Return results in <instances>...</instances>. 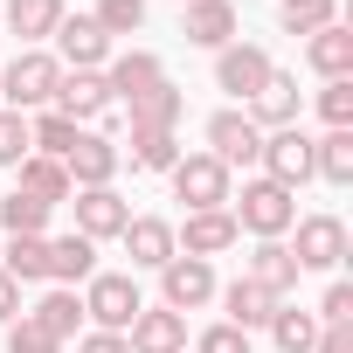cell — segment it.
Returning <instances> with one entry per match:
<instances>
[{
  "label": "cell",
  "instance_id": "1",
  "mask_svg": "<svg viewBox=\"0 0 353 353\" xmlns=\"http://www.w3.org/2000/svg\"><path fill=\"white\" fill-rule=\"evenodd\" d=\"M229 215H236L243 236H256V243H284L291 222H298V194L277 188V181H243V201H229Z\"/></svg>",
  "mask_w": 353,
  "mask_h": 353
},
{
  "label": "cell",
  "instance_id": "2",
  "mask_svg": "<svg viewBox=\"0 0 353 353\" xmlns=\"http://www.w3.org/2000/svg\"><path fill=\"white\" fill-rule=\"evenodd\" d=\"M173 201H188V215L229 208L236 201V173L215 152H181V159H173Z\"/></svg>",
  "mask_w": 353,
  "mask_h": 353
},
{
  "label": "cell",
  "instance_id": "3",
  "mask_svg": "<svg viewBox=\"0 0 353 353\" xmlns=\"http://www.w3.org/2000/svg\"><path fill=\"white\" fill-rule=\"evenodd\" d=\"M56 83H63V63L49 49H21L8 70H0V97H8V111H49L56 104Z\"/></svg>",
  "mask_w": 353,
  "mask_h": 353
},
{
  "label": "cell",
  "instance_id": "4",
  "mask_svg": "<svg viewBox=\"0 0 353 353\" xmlns=\"http://www.w3.org/2000/svg\"><path fill=\"white\" fill-rule=\"evenodd\" d=\"M139 312H145V298H139V284H132L125 270H97V277L83 284V319H90L97 332H125Z\"/></svg>",
  "mask_w": 353,
  "mask_h": 353
},
{
  "label": "cell",
  "instance_id": "5",
  "mask_svg": "<svg viewBox=\"0 0 353 353\" xmlns=\"http://www.w3.org/2000/svg\"><path fill=\"white\" fill-rule=\"evenodd\" d=\"M270 49L263 42H229V49H215V90H229L236 104H250L263 83H270Z\"/></svg>",
  "mask_w": 353,
  "mask_h": 353
},
{
  "label": "cell",
  "instance_id": "6",
  "mask_svg": "<svg viewBox=\"0 0 353 353\" xmlns=\"http://www.w3.org/2000/svg\"><path fill=\"white\" fill-rule=\"evenodd\" d=\"M49 111H63L70 125H104L118 104H111V83H104V70H63V83H56V104Z\"/></svg>",
  "mask_w": 353,
  "mask_h": 353
},
{
  "label": "cell",
  "instance_id": "7",
  "mask_svg": "<svg viewBox=\"0 0 353 353\" xmlns=\"http://www.w3.org/2000/svg\"><path fill=\"white\" fill-rule=\"evenodd\" d=\"M222 284H215V263H201V256H173V263H159V305L166 312H201L208 298H215Z\"/></svg>",
  "mask_w": 353,
  "mask_h": 353
},
{
  "label": "cell",
  "instance_id": "8",
  "mask_svg": "<svg viewBox=\"0 0 353 353\" xmlns=\"http://www.w3.org/2000/svg\"><path fill=\"white\" fill-rule=\"evenodd\" d=\"M263 181H277V188H305L312 181V132L305 125H284V132H263Z\"/></svg>",
  "mask_w": 353,
  "mask_h": 353
},
{
  "label": "cell",
  "instance_id": "9",
  "mask_svg": "<svg viewBox=\"0 0 353 353\" xmlns=\"http://www.w3.org/2000/svg\"><path fill=\"white\" fill-rule=\"evenodd\" d=\"M208 152H215L229 173H236V166H256V159H263V132H256V118L236 111V104L215 111V118H208Z\"/></svg>",
  "mask_w": 353,
  "mask_h": 353
},
{
  "label": "cell",
  "instance_id": "10",
  "mask_svg": "<svg viewBox=\"0 0 353 353\" xmlns=\"http://www.w3.org/2000/svg\"><path fill=\"white\" fill-rule=\"evenodd\" d=\"M118 166H125V152L104 139V132H77V145L63 152V173H70V188H111L118 181Z\"/></svg>",
  "mask_w": 353,
  "mask_h": 353
},
{
  "label": "cell",
  "instance_id": "11",
  "mask_svg": "<svg viewBox=\"0 0 353 353\" xmlns=\"http://www.w3.org/2000/svg\"><path fill=\"white\" fill-rule=\"evenodd\" d=\"M70 208H77V236H90V243H111V236H125V222H132V201H125L118 188H77Z\"/></svg>",
  "mask_w": 353,
  "mask_h": 353
},
{
  "label": "cell",
  "instance_id": "12",
  "mask_svg": "<svg viewBox=\"0 0 353 353\" xmlns=\"http://www.w3.org/2000/svg\"><path fill=\"white\" fill-rule=\"evenodd\" d=\"M291 229H298V243H291L298 270H339V263H346V222H339V215H305V222H291Z\"/></svg>",
  "mask_w": 353,
  "mask_h": 353
},
{
  "label": "cell",
  "instance_id": "13",
  "mask_svg": "<svg viewBox=\"0 0 353 353\" xmlns=\"http://www.w3.org/2000/svg\"><path fill=\"white\" fill-rule=\"evenodd\" d=\"M243 243V229H236V215L229 208H208V215H188L181 229H173V250L181 256H201V263H215L222 250H236Z\"/></svg>",
  "mask_w": 353,
  "mask_h": 353
},
{
  "label": "cell",
  "instance_id": "14",
  "mask_svg": "<svg viewBox=\"0 0 353 353\" xmlns=\"http://www.w3.org/2000/svg\"><path fill=\"white\" fill-rule=\"evenodd\" d=\"M181 35L194 49H229L243 35V14H236V0H188L181 8Z\"/></svg>",
  "mask_w": 353,
  "mask_h": 353
},
{
  "label": "cell",
  "instance_id": "15",
  "mask_svg": "<svg viewBox=\"0 0 353 353\" xmlns=\"http://www.w3.org/2000/svg\"><path fill=\"white\" fill-rule=\"evenodd\" d=\"M56 63H63V70H104V63H111V35H104L90 14H63V28H56Z\"/></svg>",
  "mask_w": 353,
  "mask_h": 353
},
{
  "label": "cell",
  "instance_id": "16",
  "mask_svg": "<svg viewBox=\"0 0 353 353\" xmlns=\"http://www.w3.org/2000/svg\"><path fill=\"white\" fill-rule=\"evenodd\" d=\"M125 346H132V353H188V319L166 312V305H145V312L125 325Z\"/></svg>",
  "mask_w": 353,
  "mask_h": 353
},
{
  "label": "cell",
  "instance_id": "17",
  "mask_svg": "<svg viewBox=\"0 0 353 353\" xmlns=\"http://www.w3.org/2000/svg\"><path fill=\"white\" fill-rule=\"evenodd\" d=\"M118 243H125L132 270H159V263H173V256H181V250H173V222H166V215H132Z\"/></svg>",
  "mask_w": 353,
  "mask_h": 353
},
{
  "label": "cell",
  "instance_id": "18",
  "mask_svg": "<svg viewBox=\"0 0 353 353\" xmlns=\"http://www.w3.org/2000/svg\"><path fill=\"white\" fill-rule=\"evenodd\" d=\"M104 83H111V104H132V97H145L152 83H166V63H159L152 49H125V56L104 63Z\"/></svg>",
  "mask_w": 353,
  "mask_h": 353
},
{
  "label": "cell",
  "instance_id": "19",
  "mask_svg": "<svg viewBox=\"0 0 353 353\" xmlns=\"http://www.w3.org/2000/svg\"><path fill=\"white\" fill-rule=\"evenodd\" d=\"M298 111H305V90H298V77H284V70H270V83L250 97L256 132H284V125H298Z\"/></svg>",
  "mask_w": 353,
  "mask_h": 353
},
{
  "label": "cell",
  "instance_id": "20",
  "mask_svg": "<svg viewBox=\"0 0 353 353\" xmlns=\"http://www.w3.org/2000/svg\"><path fill=\"white\" fill-rule=\"evenodd\" d=\"M97 277V243L90 236H49V284H63V291H77V284H90Z\"/></svg>",
  "mask_w": 353,
  "mask_h": 353
},
{
  "label": "cell",
  "instance_id": "21",
  "mask_svg": "<svg viewBox=\"0 0 353 353\" xmlns=\"http://www.w3.org/2000/svg\"><path fill=\"white\" fill-rule=\"evenodd\" d=\"M243 277H250V284H263L270 298H291L305 270H298L291 243H256V250H250V263H243Z\"/></svg>",
  "mask_w": 353,
  "mask_h": 353
},
{
  "label": "cell",
  "instance_id": "22",
  "mask_svg": "<svg viewBox=\"0 0 353 353\" xmlns=\"http://www.w3.org/2000/svg\"><path fill=\"white\" fill-rule=\"evenodd\" d=\"M0 21H8V35H14L21 49H42V42L63 28V0H8Z\"/></svg>",
  "mask_w": 353,
  "mask_h": 353
},
{
  "label": "cell",
  "instance_id": "23",
  "mask_svg": "<svg viewBox=\"0 0 353 353\" xmlns=\"http://www.w3.org/2000/svg\"><path fill=\"white\" fill-rule=\"evenodd\" d=\"M125 111H132V132H173V125L188 118V90H181V83H152V90L132 97Z\"/></svg>",
  "mask_w": 353,
  "mask_h": 353
},
{
  "label": "cell",
  "instance_id": "24",
  "mask_svg": "<svg viewBox=\"0 0 353 353\" xmlns=\"http://www.w3.org/2000/svg\"><path fill=\"white\" fill-rule=\"evenodd\" d=\"M305 63L325 77V83H339V77H353V28L346 21H332V28H319V35H305Z\"/></svg>",
  "mask_w": 353,
  "mask_h": 353
},
{
  "label": "cell",
  "instance_id": "25",
  "mask_svg": "<svg viewBox=\"0 0 353 353\" xmlns=\"http://www.w3.org/2000/svg\"><path fill=\"white\" fill-rule=\"evenodd\" d=\"M215 298H222V312H229V325H236V332L270 325V312L284 305V298H270V291H263V284H250V277H236V284H229V291H215Z\"/></svg>",
  "mask_w": 353,
  "mask_h": 353
},
{
  "label": "cell",
  "instance_id": "26",
  "mask_svg": "<svg viewBox=\"0 0 353 353\" xmlns=\"http://www.w3.org/2000/svg\"><path fill=\"white\" fill-rule=\"evenodd\" d=\"M28 319L63 346V339H77V332H83V298H77V291H63V284H49V291L35 298V312H28Z\"/></svg>",
  "mask_w": 353,
  "mask_h": 353
},
{
  "label": "cell",
  "instance_id": "27",
  "mask_svg": "<svg viewBox=\"0 0 353 353\" xmlns=\"http://www.w3.org/2000/svg\"><path fill=\"white\" fill-rule=\"evenodd\" d=\"M14 173H21V194H35V201H49V208H63V201L77 194L70 173H63V159H49V152H28Z\"/></svg>",
  "mask_w": 353,
  "mask_h": 353
},
{
  "label": "cell",
  "instance_id": "28",
  "mask_svg": "<svg viewBox=\"0 0 353 353\" xmlns=\"http://www.w3.org/2000/svg\"><path fill=\"white\" fill-rule=\"evenodd\" d=\"M312 181H325V188H353V132H325V139H312Z\"/></svg>",
  "mask_w": 353,
  "mask_h": 353
},
{
  "label": "cell",
  "instance_id": "29",
  "mask_svg": "<svg viewBox=\"0 0 353 353\" xmlns=\"http://www.w3.org/2000/svg\"><path fill=\"white\" fill-rule=\"evenodd\" d=\"M14 284H49V236H8V256H0Z\"/></svg>",
  "mask_w": 353,
  "mask_h": 353
},
{
  "label": "cell",
  "instance_id": "30",
  "mask_svg": "<svg viewBox=\"0 0 353 353\" xmlns=\"http://www.w3.org/2000/svg\"><path fill=\"white\" fill-rule=\"evenodd\" d=\"M312 339H319V319L312 312H298V305H277L270 312V346L277 353H312Z\"/></svg>",
  "mask_w": 353,
  "mask_h": 353
},
{
  "label": "cell",
  "instance_id": "31",
  "mask_svg": "<svg viewBox=\"0 0 353 353\" xmlns=\"http://www.w3.org/2000/svg\"><path fill=\"white\" fill-rule=\"evenodd\" d=\"M332 21H339V0H284V8H277V28L284 35H319Z\"/></svg>",
  "mask_w": 353,
  "mask_h": 353
},
{
  "label": "cell",
  "instance_id": "32",
  "mask_svg": "<svg viewBox=\"0 0 353 353\" xmlns=\"http://www.w3.org/2000/svg\"><path fill=\"white\" fill-rule=\"evenodd\" d=\"M49 215H56V208H49V201H35V194H21V188L0 201V229H8V236H42V229H49Z\"/></svg>",
  "mask_w": 353,
  "mask_h": 353
},
{
  "label": "cell",
  "instance_id": "33",
  "mask_svg": "<svg viewBox=\"0 0 353 353\" xmlns=\"http://www.w3.org/2000/svg\"><path fill=\"white\" fill-rule=\"evenodd\" d=\"M173 159H181V139H173V132H132V166L173 173Z\"/></svg>",
  "mask_w": 353,
  "mask_h": 353
},
{
  "label": "cell",
  "instance_id": "34",
  "mask_svg": "<svg viewBox=\"0 0 353 353\" xmlns=\"http://www.w3.org/2000/svg\"><path fill=\"white\" fill-rule=\"evenodd\" d=\"M77 132H83V125H70L63 111H42V118L28 125V139H35V152H49V159H63V152L77 145Z\"/></svg>",
  "mask_w": 353,
  "mask_h": 353
},
{
  "label": "cell",
  "instance_id": "35",
  "mask_svg": "<svg viewBox=\"0 0 353 353\" xmlns=\"http://www.w3.org/2000/svg\"><path fill=\"white\" fill-rule=\"evenodd\" d=\"M104 35H139L145 28V0H97V14H90Z\"/></svg>",
  "mask_w": 353,
  "mask_h": 353
},
{
  "label": "cell",
  "instance_id": "36",
  "mask_svg": "<svg viewBox=\"0 0 353 353\" xmlns=\"http://www.w3.org/2000/svg\"><path fill=\"white\" fill-rule=\"evenodd\" d=\"M319 118H325V132H353V77L319 90Z\"/></svg>",
  "mask_w": 353,
  "mask_h": 353
},
{
  "label": "cell",
  "instance_id": "37",
  "mask_svg": "<svg viewBox=\"0 0 353 353\" xmlns=\"http://www.w3.org/2000/svg\"><path fill=\"white\" fill-rule=\"evenodd\" d=\"M35 152V139H28V118L21 111H0V166H21Z\"/></svg>",
  "mask_w": 353,
  "mask_h": 353
},
{
  "label": "cell",
  "instance_id": "38",
  "mask_svg": "<svg viewBox=\"0 0 353 353\" xmlns=\"http://www.w3.org/2000/svg\"><path fill=\"white\" fill-rule=\"evenodd\" d=\"M312 319H319V325H353V284H346V277H332Z\"/></svg>",
  "mask_w": 353,
  "mask_h": 353
},
{
  "label": "cell",
  "instance_id": "39",
  "mask_svg": "<svg viewBox=\"0 0 353 353\" xmlns=\"http://www.w3.org/2000/svg\"><path fill=\"white\" fill-rule=\"evenodd\" d=\"M8 353H63V346H56V339H49V332H42L28 312H21V319L8 325Z\"/></svg>",
  "mask_w": 353,
  "mask_h": 353
},
{
  "label": "cell",
  "instance_id": "40",
  "mask_svg": "<svg viewBox=\"0 0 353 353\" xmlns=\"http://www.w3.org/2000/svg\"><path fill=\"white\" fill-rule=\"evenodd\" d=\"M194 353H250V332H236V325L222 319V325H208V332L194 339Z\"/></svg>",
  "mask_w": 353,
  "mask_h": 353
},
{
  "label": "cell",
  "instance_id": "41",
  "mask_svg": "<svg viewBox=\"0 0 353 353\" xmlns=\"http://www.w3.org/2000/svg\"><path fill=\"white\" fill-rule=\"evenodd\" d=\"M77 353H132V346H125V332H97L90 325V332H77Z\"/></svg>",
  "mask_w": 353,
  "mask_h": 353
},
{
  "label": "cell",
  "instance_id": "42",
  "mask_svg": "<svg viewBox=\"0 0 353 353\" xmlns=\"http://www.w3.org/2000/svg\"><path fill=\"white\" fill-rule=\"evenodd\" d=\"M312 353H353V325H319Z\"/></svg>",
  "mask_w": 353,
  "mask_h": 353
},
{
  "label": "cell",
  "instance_id": "43",
  "mask_svg": "<svg viewBox=\"0 0 353 353\" xmlns=\"http://www.w3.org/2000/svg\"><path fill=\"white\" fill-rule=\"evenodd\" d=\"M14 319H21V284L0 270V325H14Z\"/></svg>",
  "mask_w": 353,
  "mask_h": 353
},
{
  "label": "cell",
  "instance_id": "44",
  "mask_svg": "<svg viewBox=\"0 0 353 353\" xmlns=\"http://www.w3.org/2000/svg\"><path fill=\"white\" fill-rule=\"evenodd\" d=\"M181 8H188V0H181Z\"/></svg>",
  "mask_w": 353,
  "mask_h": 353
}]
</instances>
